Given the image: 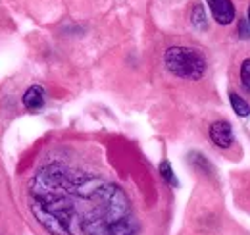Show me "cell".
I'll return each mask as SVG.
<instances>
[{"instance_id": "cell-1", "label": "cell", "mask_w": 250, "mask_h": 235, "mask_svg": "<svg viewBox=\"0 0 250 235\" xmlns=\"http://www.w3.org/2000/svg\"><path fill=\"white\" fill-rule=\"evenodd\" d=\"M69 201L77 228L83 235H137L139 220L125 191L73 166Z\"/></svg>"}, {"instance_id": "cell-2", "label": "cell", "mask_w": 250, "mask_h": 235, "mask_svg": "<svg viewBox=\"0 0 250 235\" xmlns=\"http://www.w3.org/2000/svg\"><path fill=\"white\" fill-rule=\"evenodd\" d=\"M164 66L171 75L187 81L202 79L208 68L204 54L192 47H169L164 52Z\"/></svg>"}, {"instance_id": "cell-3", "label": "cell", "mask_w": 250, "mask_h": 235, "mask_svg": "<svg viewBox=\"0 0 250 235\" xmlns=\"http://www.w3.org/2000/svg\"><path fill=\"white\" fill-rule=\"evenodd\" d=\"M208 137L210 141L214 143V147L221 148V150H227L235 145V131H233V125L225 119H216L214 123H210L208 127Z\"/></svg>"}, {"instance_id": "cell-4", "label": "cell", "mask_w": 250, "mask_h": 235, "mask_svg": "<svg viewBox=\"0 0 250 235\" xmlns=\"http://www.w3.org/2000/svg\"><path fill=\"white\" fill-rule=\"evenodd\" d=\"M206 4L218 25H229L235 22L237 10H235L233 0H206Z\"/></svg>"}, {"instance_id": "cell-5", "label": "cell", "mask_w": 250, "mask_h": 235, "mask_svg": "<svg viewBox=\"0 0 250 235\" xmlns=\"http://www.w3.org/2000/svg\"><path fill=\"white\" fill-rule=\"evenodd\" d=\"M21 102H23L25 110H29V112H39V110L44 106V102H46V91L41 87V85H31V87L23 93Z\"/></svg>"}, {"instance_id": "cell-6", "label": "cell", "mask_w": 250, "mask_h": 235, "mask_svg": "<svg viewBox=\"0 0 250 235\" xmlns=\"http://www.w3.org/2000/svg\"><path fill=\"white\" fill-rule=\"evenodd\" d=\"M190 24H192V27H196L198 31L208 29V18H206L204 6L200 2H194L192 8H190Z\"/></svg>"}, {"instance_id": "cell-7", "label": "cell", "mask_w": 250, "mask_h": 235, "mask_svg": "<svg viewBox=\"0 0 250 235\" xmlns=\"http://www.w3.org/2000/svg\"><path fill=\"white\" fill-rule=\"evenodd\" d=\"M229 102H231V108H233V112L237 114L239 118H249L250 116V106L249 102L239 94V93H235V91H231L229 93Z\"/></svg>"}, {"instance_id": "cell-8", "label": "cell", "mask_w": 250, "mask_h": 235, "mask_svg": "<svg viewBox=\"0 0 250 235\" xmlns=\"http://www.w3.org/2000/svg\"><path fill=\"white\" fill-rule=\"evenodd\" d=\"M158 172H160L162 179H164L167 185H171V187H177V185H179L177 177H175L173 170H171V164H169V160H162V162H160V166H158Z\"/></svg>"}, {"instance_id": "cell-9", "label": "cell", "mask_w": 250, "mask_h": 235, "mask_svg": "<svg viewBox=\"0 0 250 235\" xmlns=\"http://www.w3.org/2000/svg\"><path fill=\"white\" fill-rule=\"evenodd\" d=\"M188 160H190V164L196 168V170H200V172H204V174H212V166H210V162L204 158V154H200V152H190L188 154Z\"/></svg>"}, {"instance_id": "cell-10", "label": "cell", "mask_w": 250, "mask_h": 235, "mask_svg": "<svg viewBox=\"0 0 250 235\" xmlns=\"http://www.w3.org/2000/svg\"><path fill=\"white\" fill-rule=\"evenodd\" d=\"M239 77H241V85L250 91V58L243 60L241 70H239Z\"/></svg>"}, {"instance_id": "cell-11", "label": "cell", "mask_w": 250, "mask_h": 235, "mask_svg": "<svg viewBox=\"0 0 250 235\" xmlns=\"http://www.w3.org/2000/svg\"><path fill=\"white\" fill-rule=\"evenodd\" d=\"M239 37H241V39H245V41H249L250 39L249 20H241V22H239Z\"/></svg>"}, {"instance_id": "cell-12", "label": "cell", "mask_w": 250, "mask_h": 235, "mask_svg": "<svg viewBox=\"0 0 250 235\" xmlns=\"http://www.w3.org/2000/svg\"><path fill=\"white\" fill-rule=\"evenodd\" d=\"M247 20H249V24H250V6H249V16H247Z\"/></svg>"}]
</instances>
